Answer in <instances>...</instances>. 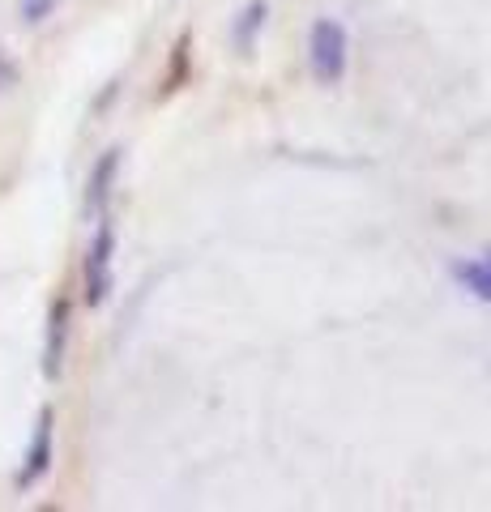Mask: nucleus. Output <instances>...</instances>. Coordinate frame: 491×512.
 <instances>
[{
	"instance_id": "obj_8",
	"label": "nucleus",
	"mask_w": 491,
	"mask_h": 512,
	"mask_svg": "<svg viewBox=\"0 0 491 512\" xmlns=\"http://www.w3.org/2000/svg\"><path fill=\"white\" fill-rule=\"evenodd\" d=\"M193 77V35H180L176 47H171V60H167V77H163V94H176L188 86Z\"/></svg>"
},
{
	"instance_id": "obj_2",
	"label": "nucleus",
	"mask_w": 491,
	"mask_h": 512,
	"mask_svg": "<svg viewBox=\"0 0 491 512\" xmlns=\"http://www.w3.org/2000/svg\"><path fill=\"white\" fill-rule=\"evenodd\" d=\"M99 227L90 235V248H86V261H82V299L86 308H103L107 295H112V265H116V222L112 214L94 218Z\"/></svg>"
},
{
	"instance_id": "obj_1",
	"label": "nucleus",
	"mask_w": 491,
	"mask_h": 512,
	"mask_svg": "<svg viewBox=\"0 0 491 512\" xmlns=\"http://www.w3.org/2000/svg\"><path fill=\"white\" fill-rule=\"evenodd\" d=\"M308 73L316 86H342L351 73V30L338 18H316L308 26Z\"/></svg>"
},
{
	"instance_id": "obj_10",
	"label": "nucleus",
	"mask_w": 491,
	"mask_h": 512,
	"mask_svg": "<svg viewBox=\"0 0 491 512\" xmlns=\"http://www.w3.org/2000/svg\"><path fill=\"white\" fill-rule=\"evenodd\" d=\"M18 82H22V69H18V60H13V56L5 52V47H0V94H5V90H13Z\"/></svg>"
},
{
	"instance_id": "obj_5",
	"label": "nucleus",
	"mask_w": 491,
	"mask_h": 512,
	"mask_svg": "<svg viewBox=\"0 0 491 512\" xmlns=\"http://www.w3.org/2000/svg\"><path fill=\"white\" fill-rule=\"evenodd\" d=\"M120 167H124V150L112 146L94 158L90 167V180H86V218H103L107 205H112V192H116V180H120Z\"/></svg>"
},
{
	"instance_id": "obj_9",
	"label": "nucleus",
	"mask_w": 491,
	"mask_h": 512,
	"mask_svg": "<svg viewBox=\"0 0 491 512\" xmlns=\"http://www.w3.org/2000/svg\"><path fill=\"white\" fill-rule=\"evenodd\" d=\"M56 5H60V0H22V22L26 26H39V22L52 18Z\"/></svg>"
},
{
	"instance_id": "obj_6",
	"label": "nucleus",
	"mask_w": 491,
	"mask_h": 512,
	"mask_svg": "<svg viewBox=\"0 0 491 512\" xmlns=\"http://www.w3.org/2000/svg\"><path fill=\"white\" fill-rule=\"evenodd\" d=\"M269 22V0H248V5L235 13V22H231V43H235V52H252L261 39V30Z\"/></svg>"
},
{
	"instance_id": "obj_3",
	"label": "nucleus",
	"mask_w": 491,
	"mask_h": 512,
	"mask_svg": "<svg viewBox=\"0 0 491 512\" xmlns=\"http://www.w3.org/2000/svg\"><path fill=\"white\" fill-rule=\"evenodd\" d=\"M52 461H56V410L52 406H43L39 410V419H35V431H30V444H26V453H22V466H18V491H30V487H39L47 470H52Z\"/></svg>"
},
{
	"instance_id": "obj_7",
	"label": "nucleus",
	"mask_w": 491,
	"mask_h": 512,
	"mask_svg": "<svg viewBox=\"0 0 491 512\" xmlns=\"http://www.w3.org/2000/svg\"><path fill=\"white\" fill-rule=\"evenodd\" d=\"M449 278L462 286L466 295L479 299V303H491V261H483V256H470V261H453V265H449Z\"/></svg>"
},
{
	"instance_id": "obj_11",
	"label": "nucleus",
	"mask_w": 491,
	"mask_h": 512,
	"mask_svg": "<svg viewBox=\"0 0 491 512\" xmlns=\"http://www.w3.org/2000/svg\"><path fill=\"white\" fill-rule=\"evenodd\" d=\"M116 94H120V82H107V90L99 94V103H94V111H103L107 103H112V99H116Z\"/></svg>"
},
{
	"instance_id": "obj_12",
	"label": "nucleus",
	"mask_w": 491,
	"mask_h": 512,
	"mask_svg": "<svg viewBox=\"0 0 491 512\" xmlns=\"http://www.w3.org/2000/svg\"><path fill=\"white\" fill-rule=\"evenodd\" d=\"M483 261H491V244H487V252H483Z\"/></svg>"
},
{
	"instance_id": "obj_4",
	"label": "nucleus",
	"mask_w": 491,
	"mask_h": 512,
	"mask_svg": "<svg viewBox=\"0 0 491 512\" xmlns=\"http://www.w3.org/2000/svg\"><path fill=\"white\" fill-rule=\"evenodd\" d=\"M69 333H73V299L56 295L52 308H47V325H43V380H60L69 359Z\"/></svg>"
}]
</instances>
